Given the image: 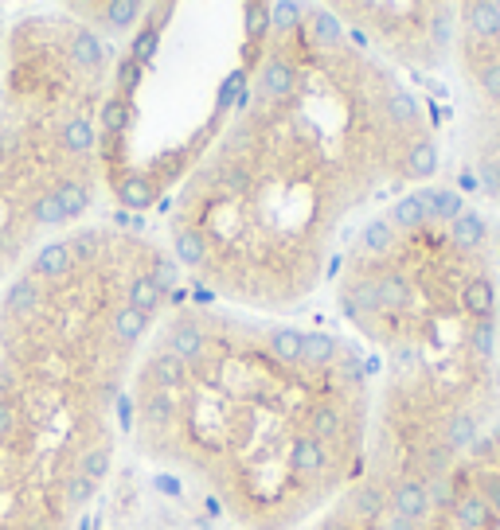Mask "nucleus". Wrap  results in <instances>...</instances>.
<instances>
[{
	"label": "nucleus",
	"instance_id": "nucleus-1",
	"mask_svg": "<svg viewBox=\"0 0 500 530\" xmlns=\"http://www.w3.org/2000/svg\"><path fill=\"white\" fill-rule=\"evenodd\" d=\"M427 105L328 4H266L247 90L168 203V254L231 308L290 316L328 273L348 219L391 183L430 180Z\"/></svg>",
	"mask_w": 500,
	"mask_h": 530
},
{
	"label": "nucleus",
	"instance_id": "nucleus-2",
	"mask_svg": "<svg viewBox=\"0 0 500 530\" xmlns=\"http://www.w3.org/2000/svg\"><path fill=\"white\" fill-rule=\"evenodd\" d=\"M137 457L188 475L242 530H297L360 475L371 366L356 340L231 305H168L137 355Z\"/></svg>",
	"mask_w": 500,
	"mask_h": 530
},
{
	"label": "nucleus",
	"instance_id": "nucleus-3",
	"mask_svg": "<svg viewBox=\"0 0 500 530\" xmlns=\"http://www.w3.org/2000/svg\"><path fill=\"white\" fill-rule=\"evenodd\" d=\"M180 265L110 223L47 238L0 289V530H79Z\"/></svg>",
	"mask_w": 500,
	"mask_h": 530
},
{
	"label": "nucleus",
	"instance_id": "nucleus-4",
	"mask_svg": "<svg viewBox=\"0 0 500 530\" xmlns=\"http://www.w3.org/2000/svg\"><path fill=\"white\" fill-rule=\"evenodd\" d=\"M114 55L63 13L8 20L0 47V281L94 211Z\"/></svg>",
	"mask_w": 500,
	"mask_h": 530
},
{
	"label": "nucleus",
	"instance_id": "nucleus-5",
	"mask_svg": "<svg viewBox=\"0 0 500 530\" xmlns=\"http://www.w3.org/2000/svg\"><path fill=\"white\" fill-rule=\"evenodd\" d=\"M496 265L485 215L453 188H419L356 231L336 305L383 359L496 343Z\"/></svg>",
	"mask_w": 500,
	"mask_h": 530
},
{
	"label": "nucleus",
	"instance_id": "nucleus-6",
	"mask_svg": "<svg viewBox=\"0 0 500 530\" xmlns=\"http://www.w3.org/2000/svg\"><path fill=\"white\" fill-rule=\"evenodd\" d=\"M457 74L465 79L477 117V172H481V191L488 199H500V4L477 0V4H457L453 51Z\"/></svg>",
	"mask_w": 500,
	"mask_h": 530
},
{
	"label": "nucleus",
	"instance_id": "nucleus-7",
	"mask_svg": "<svg viewBox=\"0 0 500 530\" xmlns=\"http://www.w3.org/2000/svg\"><path fill=\"white\" fill-rule=\"evenodd\" d=\"M340 24L364 31L376 55L407 67H442L453 51L457 4H328Z\"/></svg>",
	"mask_w": 500,
	"mask_h": 530
},
{
	"label": "nucleus",
	"instance_id": "nucleus-8",
	"mask_svg": "<svg viewBox=\"0 0 500 530\" xmlns=\"http://www.w3.org/2000/svg\"><path fill=\"white\" fill-rule=\"evenodd\" d=\"M67 13L74 20H82L87 28H94L98 36H122V31H133L141 20L148 16L145 4H133V0H110V4H71Z\"/></svg>",
	"mask_w": 500,
	"mask_h": 530
},
{
	"label": "nucleus",
	"instance_id": "nucleus-9",
	"mask_svg": "<svg viewBox=\"0 0 500 530\" xmlns=\"http://www.w3.org/2000/svg\"><path fill=\"white\" fill-rule=\"evenodd\" d=\"M485 530H500V503H493V523H488Z\"/></svg>",
	"mask_w": 500,
	"mask_h": 530
}]
</instances>
